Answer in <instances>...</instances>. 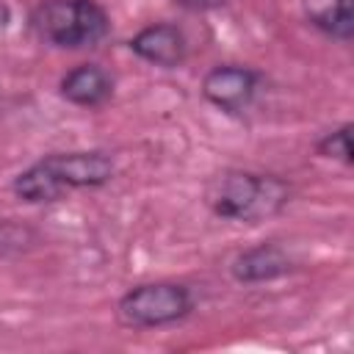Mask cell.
<instances>
[{
	"label": "cell",
	"mask_w": 354,
	"mask_h": 354,
	"mask_svg": "<svg viewBox=\"0 0 354 354\" xmlns=\"http://www.w3.org/2000/svg\"><path fill=\"white\" fill-rule=\"evenodd\" d=\"M290 271V257L277 243H260L232 260V277L241 282H266Z\"/></svg>",
	"instance_id": "obj_7"
},
{
	"label": "cell",
	"mask_w": 354,
	"mask_h": 354,
	"mask_svg": "<svg viewBox=\"0 0 354 354\" xmlns=\"http://www.w3.org/2000/svg\"><path fill=\"white\" fill-rule=\"evenodd\" d=\"M113 91L111 75L97 64H80L61 77V94L75 105H102Z\"/></svg>",
	"instance_id": "obj_8"
},
{
	"label": "cell",
	"mask_w": 354,
	"mask_h": 354,
	"mask_svg": "<svg viewBox=\"0 0 354 354\" xmlns=\"http://www.w3.org/2000/svg\"><path fill=\"white\" fill-rule=\"evenodd\" d=\"M194 310L191 290L180 282H147L130 288L119 304L116 315L124 326L136 329H152L183 321Z\"/></svg>",
	"instance_id": "obj_4"
},
{
	"label": "cell",
	"mask_w": 354,
	"mask_h": 354,
	"mask_svg": "<svg viewBox=\"0 0 354 354\" xmlns=\"http://www.w3.org/2000/svg\"><path fill=\"white\" fill-rule=\"evenodd\" d=\"M304 17L321 33L348 41L354 33V0H301Z\"/></svg>",
	"instance_id": "obj_9"
},
{
	"label": "cell",
	"mask_w": 354,
	"mask_h": 354,
	"mask_svg": "<svg viewBox=\"0 0 354 354\" xmlns=\"http://www.w3.org/2000/svg\"><path fill=\"white\" fill-rule=\"evenodd\" d=\"M254 91H257V72L238 64L213 66L202 80L205 100L227 113L243 111L254 100Z\"/></svg>",
	"instance_id": "obj_5"
},
{
	"label": "cell",
	"mask_w": 354,
	"mask_h": 354,
	"mask_svg": "<svg viewBox=\"0 0 354 354\" xmlns=\"http://www.w3.org/2000/svg\"><path fill=\"white\" fill-rule=\"evenodd\" d=\"M113 174V160L105 152H55L19 171L11 183L25 202H55L72 188H97Z\"/></svg>",
	"instance_id": "obj_1"
},
{
	"label": "cell",
	"mask_w": 354,
	"mask_h": 354,
	"mask_svg": "<svg viewBox=\"0 0 354 354\" xmlns=\"http://www.w3.org/2000/svg\"><path fill=\"white\" fill-rule=\"evenodd\" d=\"M174 3H180L191 11H210V8H218L224 0H174Z\"/></svg>",
	"instance_id": "obj_11"
},
{
	"label": "cell",
	"mask_w": 354,
	"mask_h": 354,
	"mask_svg": "<svg viewBox=\"0 0 354 354\" xmlns=\"http://www.w3.org/2000/svg\"><path fill=\"white\" fill-rule=\"evenodd\" d=\"M290 196L285 180L246 169H227L207 185V205L216 216L243 224H257L277 216Z\"/></svg>",
	"instance_id": "obj_2"
},
{
	"label": "cell",
	"mask_w": 354,
	"mask_h": 354,
	"mask_svg": "<svg viewBox=\"0 0 354 354\" xmlns=\"http://www.w3.org/2000/svg\"><path fill=\"white\" fill-rule=\"evenodd\" d=\"M130 50L155 64V66H163V69H171L177 64L185 61L188 55V41L183 36V30L171 22H155V25H147L141 28L133 39H130Z\"/></svg>",
	"instance_id": "obj_6"
},
{
	"label": "cell",
	"mask_w": 354,
	"mask_h": 354,
	"mask_svg": "<svg viewBox=\"0 0 354 354\" xmlns=\"http://www.w3.org/2000/svg\"><path fill=\"white\" fill-rule=\"evenodd\" d=\"M36 33L55 47H88L108 33V17L94 0H44L33 14Z\"/></svg>",
	"instance_id": "obj_3"
},
{
	"label": "cell",
	"mask_w": 354,
	"mask_h": 354,
	"mask_svg": "<svg viewBox=\"0 0 354 354\" xmlns=\"http://www.w3.org/2000/svg\"><path fill=\"white\" fill-rule=\"evenodd\" d=\"M318 152L324 158H335L340 163H351V124H343V127L326 133L318 141Z\"/></svg>",
	"instance_id": "obj_10"
}]
</instances>
